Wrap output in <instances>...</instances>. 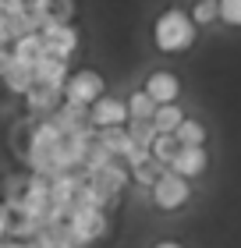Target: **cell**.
<instances>
[{
    "label": "cell",
    "mask_w": 241,
    "mask_h": 248,
    "mask_svg": "<svg viewBox=\"0 0 241 248\" xmlns=\"http://www.w3.org/2000/svg\"><path fill=\"white\" fill-rule=\"evenodd\" d=\"M153 36H156V46L163 53H181V50H188L195 43V25H192V18L181 7H170V11H163V15L156 18Z\"/></svg>",
    "instance_id": "1"
},
{
    "label": "cell",
    "mask_w": 241,
    "mask_h": 248,
    "mask_svg": "<svg viewBox=\"0 0 241 248\" xmlns=\"http://www.w3.org/2000/svg\"><path fill=\"white\" fill-rule=\"evenodd\" d=\"M61 96H64V103L67 107H78V110H89L96 103V99L103 96V78L96 71H75V75H67V82L61 89Z\"/></svg>",
    "instance_id": "2"
},
{
    "label": "cell",
    "mask_w": 241,
    "mask_h": 248,
    "mask_svg": "<svg viewBox=\"0 0 241 248\" xmlns=\"http://www.w3.org/2000/svg\"><path fill=\"white\" fill-rule=\"evenodd\" d=\"M67 234H71V241L78 248L103 238V234H107V217H103V209H75L71 220H67Z\"/></svg>",
    "instance_id": "3"
},
{
    "label": "cell",
    "mask_w": 241,
    "mask_h": 248,
    "mask_svg": "<svg viewBox=\"0 0 241 248\" xmlns=\"http://www.w3.org/2000/svg\"><path fill=\"white\" fill-rule=\"evenodd\" d=\"M89 124L96 131H107V128H124L128 124V107L124 99L117 96H99L93 107H89Z\"/></svg>",
    "instance_id": "4"
},
{
    "label": "cell",
    "mask_w": 241,
    "mask_h": 248,
    "mask_svg": "<svg viewBox=\"0 0 241 248\" xmlns=\"http://www.w3.org/2000/svg\"><path fill=\"white\" fill-rule=\"evenodd\" d=\"M43 39V53L47 57H53V61H71L75 57V50H78V32H75V25H57V29H50L47 36H39Z\"/></svg>",
    "instance_id": "5"
},
{
    "label": "cell",
    "mask_w": 241,
    "mask_h": 248,
    "mask_svg": "<svg viewBox=\"0 0 241 248\" xmlns=\"http://www.w3.org/2000/svg\"><path fill=\"white\" fill-rule=\"evenodd\" d=\"M153 202H156L160 209H177V206H185V202H188V181H181L177 174L163 170V174H160V181L153 185Z\"/></svg>",
    "instance_id": "6"
},
{
    "label": "cell",
    "mask_w": 241,
    "mask_h": 248,
    "mask_svg": "<svg viewBox=\"0 0 241 248\" xmlns=\"http://www.w3.org/2000/svg\"><path fill=\"white\" fill-rule=\"evenodd\" d=\"M142 93L153 99L156 107H167V103H177V93H181V82H177V75H170V71H153L145 78V89Z\"/></svg>",
    "instance_id": "7"
},
{
    "label": "cell",
    "mask_w": 241,
    "mask_h": 248,
    "mask_svg": "<svg viewBox=\"0 0 241 248\" xmlns=\"http://www.w3.org/2000/svg\"><path fill=\"white\" fill-rule=\"evenodd\" d=\"M206 167H209V156H206V149H177V156L170 160L167 170L177 174L181 181H192V177H199Z\"/></svg>",
    "instance_id": "8"
},
{
    "label": "cell",
    "mask_w": 241,
    "mask_h": 248,
    "mask_svg": "<svg viewBox=\"0 0 241 248\" xmlns=\"http://www.w3.org/2000/svg\"><path fill=\"white\" fill-rule=\"evenodd\" d=\"M32 78H36V85H47V89H57V93H61L64 82H67V64L43 53V57L32 64Z\"/></svg>",
    "instance_id": "9"
},
{
    "label": "cell",
    "mask_w": 241,
    "mask_h": 248,
    "mask_svg": "<svg viewBox=\"0 0 241 248\" xmlns=\"http://www.w3.org/2000/svg\"><path fill=\"white\" fill-rule=\"evenodd\" d=\"M0 78H4V85H7L15 96H25L29 89L36 85V78H32V67L21 64V61H15V57L7 61V67H4V75H0Z\"/></svg>",
    "instance_id": "10"
},
{
    "label": "cell",
    "mask_w": 241,
    "mask_h": 248,
    "mask_svg": "<svg viewBox=\"0 0 241 248\" xmlns=\"http://www.w3.org/2000/svg\"><path fill=\"white\" fill-rule=\"evenodd\" d=\"M25 103H29V110L32 114H53L57 107H61V93L57 89H47V85H32L29 93H25Z\"/></svg>",
    "instance_id": "11"
},
{
    "label": "cell",
    "mask_w": 241,
    "mask_h": 248,
    "mask_svg": "<svg viewBox=\"0 0 241 248\" xmlns=\"http://www.w3.org/2000/svg\"><path fill=\"white\" fill-rule=\"evenodd\" d=\"M181 121H185V110H181L177 103H167V107H156V114H153L149 124H153L156 135H174Z\"/></svg>",
    "instance_id": "12"
},
{
    "label": "cell",
    "mask_w": 241,
    "mask_h": 248,
    "mask_svg": "<svg viewBox=\"0 0 241 248\" xmlns=\"http://www.w3.org/2000/svg\"><path fill=\"white\" fill-rule=\"evenodd\" d=\"M174 142L181 145V149H202V142H206V128L195 117H185L177 124V131H174Z\"/></svg>",
    "instance_id": "13"
},
{
    "label": "cell",
    "mask_w": 241,
    "mask_h": 248,
    "mask_svg": "<svg viewBox=\"0 0 241 248\" xmlns=\"http://www.w3.org/2000/svg\"><path fill=\"white\" fill-rule=\"evenodd\" d=\"M11 57L32 67V64H36V61L43 57V39L36 36V32H32V36H21V39H15V43H11Z\"/></svg>",
    "instance_id": "14"
},
{
    "label": "cell",
    "mask_w": 241,
    "mask_h": 248,
    "mask_svg": "<svg viewBox=\"0 0 241 248\" xmlns=\"http://www.w3.org/2000/svg\"><path fill=\"white\" fill-rule=\"evenodd\" d=\"M124 107H128V121H153V114H156V103L142 93V89L124 99Z\"/></svg>",
    "instance_id": "15"
},
{
    "label": "cell",
    "mask_w": 241,
    "mask_h": 248,
    "mask_svg": "<svg viewBox=\"0 0 241 248\" xmlns=\"http://www.w3.org/2000/svg\"><path fill=\"white\" fill-rule=\"evenodd\" d=\"M43 18L57 25H71L75 18V0H43Z\"/></svg>",
    "instance_id": "16"
},
{
    "label": "cell",
    "mask_w": 241,
    "mask_h": 248,
    "mask_svg": "<svg viewBox=\"0 0 241 248\" xmlns=\"http://www.w3.org/2000/svg\"><path fill=\"white\" fill-rule=\"evenodd\" d=\"M177 149H181V145L174 142V135H156L153 145H149V156H153L160 167H170V160L177 156Z\"/></svg>",
    "instance_id": "17"
},
{
    "label": "cell",
    "mask_w": 241,
    "mask_h": 248,
    "mask_svg": "<svg viewBox=\"0 0 241 248\" xmlns=\"http://www.w3.org/2000/svg\"><path fill=\"white\" fill-rule=\"evenodd\" d=\"M124 135H128L131 145H139V149H149L153 139H156V131H153L149 121H128V124H124Z\"/></svg>",
    "instance_id": "18"
},
{
    "label": "cell",
    "mask_w": 241,
    "mask_h": 248,
    "mask_svg": "<svg viewBox=\"0 0 241 248\" xmlns=\"http://www.w3.org/2000/svg\"><path fill=\"white\" fill-rule=\"evenodd\" d=\"M163 170H167V167H160L156 160H149V163H142V167H135V170H131V181L153 188V185L160 181V174H163Z\"/></svg>",
    "instance_id": "19"
},
{
    "label": "cell",
    "mask_w": 241,
    "mask_h": 248,
    "mask_svg": "<svg viewBox=\"0 0 241 248\" xmlns=\"http://www.w3.org/2000/svg\"><path fill=\"white\" fill-rule=\"evenodd\" d=\"M216 18L241 29V0H216Z\"/></svg>",
    "instance_id": "20"
},
{
    "label": "cell",
    "mask_w": 241,
    "mask_h": 248,
    "mask_svg": "<svg viewBox=\"0 0 241 248\" xmlns=\"http://www.w3.org/2000/svg\"><path fill=\"white\" fill-rule=\"evenodd\" d=\"M188 18H192V25H209V21H216V0H199Z\"/></svg>",
    "instance_id": "21"
},
{
    "label": "cell",
    "mask_w": 241,
    "mask_h": 248,
    "mask_svg": "<svg viewBox=\"0 0 241 248\" xmlns=\"http://www.w3.org/2000/svg\"><path fill=\"white\" fill-rule=\"evenodd\" d=\"M21 4H25V0H0V15H18V11H21Z\"/></svg>",
    "instance_id": "22"
},
{
    "label": "cell",
    "mask_w": 241,
    "mask_h": 248,
    "mask_svg": "<svg viewBox=\"0 0 241 248\" xmlns=\"http://www.w3.org/2000/svg\"><path fill=\"white\" fill-rule=\"evenodd\" d=\"M156 248H185V245H177V241H160Z\"/></svg>",
    "instance_id": "23"
}]
</instances>
